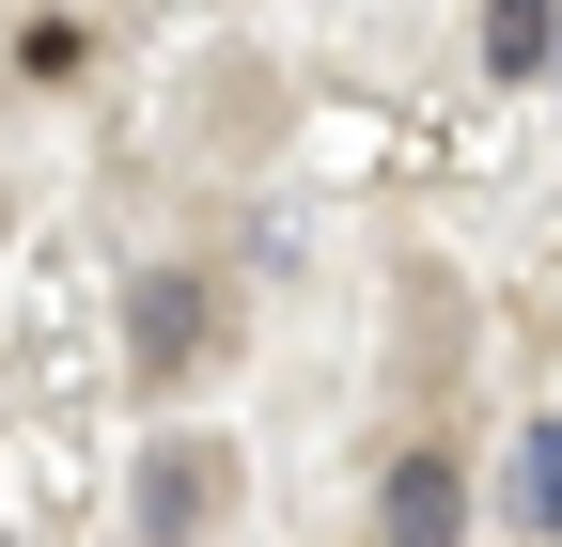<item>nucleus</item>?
Listing matches in <instances>:
<instances>
[{"mask_svg":"<svg viewBox=\"0 0 562 547\" xmlns=\"http://www.w3.org/2000/svg\"><path fill=\"white\" fill-rule=\"evenodd\" d=\"M484 63H501V79L562 63V0H484Z\"/></svg>","mask_w":562,"mask_h":547,"instance_id":"obj_1","label":"nucleus"},{"mask_svg":"<svg viewBox=\"0 0 562 547\" xmlns=\"http://www.w3.org/2000/svg\"><path fill=\"white\" fill-rule=\"evenodd\" d=\"M469 485H453V454H391V532H453Z\"/></svg>","mask_w":562,"mask_h":547,"instance_id":"obj_2","label":"nucleus"},{"mask_svg":"<svg viewBox=\"0 0 562 547\" xmlns=\"http://www.w3.org/2000/svg\"><path fill=\"white\" fill-rule=\"evenodd\" d=\"M125 345H140V360L172 376V360L203 345V298H188V282H140V313H125Z\"/></svg>","mask_w":562,"mask_h":547,"instance_id":"obj_3","label":"nucleus"},{"mask_svg":"<svg viewBox=\"0 0 562 547\" xmlns=\"http://www.w3.org/2000/svg\"><path fill=\"white\" fill-rule=\"evenodd\" d=\"M516 532H562V423L516 438Z\"/></svg>","mask_w":562,"mask_h":547,"instance_id":"obj_4","label":"nucleus"},{"mask_svg":"<svg viewBox=\"0 0 562 547\" xmlns=\"http://www.w3.org/2000/svg\"><path fill=\"white\" fill-rule=\"evenodd\" d=\"M203 485H220L203 454H157V469H140V516H157V532H188V516H203Z\"/></svg>","mask_w":562,"mask_h":547,"instance_id":"obj_5","label":"nucleus"}]
</instances>
